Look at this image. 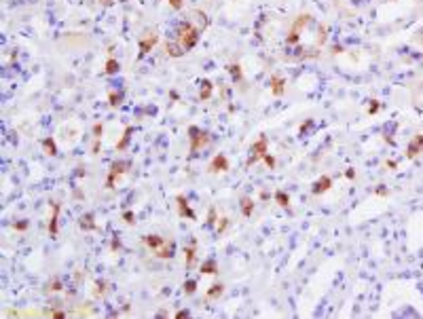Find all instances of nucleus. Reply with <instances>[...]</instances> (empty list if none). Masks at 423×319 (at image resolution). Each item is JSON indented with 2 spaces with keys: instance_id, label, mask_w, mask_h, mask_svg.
Instances as JSON below:
<instances>
[{
  "instance_id": "nucleus-9",
  "label": "nucleus",
  "mask_w": 423,
  "mask_h": 319,
  "mask_svg": "<svg viewBox=\"0 0 423 319\" xmlns=\"http://www.w3.org/2000/svg\"><path fill=\"white\" fill-rule=\"evenodd\" d=\"M176 205H178V214H180V218H189V220H195V218H197L195 211H193V207L189 205V201H186V197H182V195L176 197Z\"/></svg>"
},
{
  "instance_id": "nucleus-23",
  "label": "nucleus",
  "mask_w": 423,
  "mask_h": 319,
  "mask_svg": "<svg viewBox=\"0 0 423 319\" xmlns=\"http://www.w3.org/2000/svg\"><path fill=\"white\" fill-rule=\"evenodd\" d=\"M275 203H277L279 207L288 209V207H290V197H288L284 191H277V193H275Z\"/></svg>"
},
{
  "instance_id": "nucleus-11",
  "label": "nucleus",
  "mask_w": 423,
  "mask_h": 319,
  "mask_svg": "<svg viewBox=\"0 0 423 319\" xmlns=\"http://www.w3.org/2000/svg\"><path fill=\"white\" fill-rule=\"evenodd\" d=\"M330 188H332V178H330V175H322L320 180L313 182L311 193H313V195H324V193L330 191Z\"/></svg>"
},
{
  "instance_id": "nucleus-22",
  "label": "nucleus",
  "mask_w": 423,
  "mask_h": 319,
  "mask_svg": "<svg viewBox=\"0 0 423 319\" xmlns=\"http://www.w3.org/2000/svg\"><path fill=\"white\" fill-rule=\"evenodd\" d=\"M43 148H45V152L49 157H55L57 155V146H55V140L53 138H47L45 142H43Z\"/></svg>"
},
{
  "instance_id": "nucleus-16",
  "label": "nucleus",
  "mask_w": 423,
  "mask_h": 319,
  "mask_svg": "<svg viewBox=\"0 0 423 319\" xmlns=\"http://www.w3.org/2000/svg\"><path fill=\"white\" fill-rule=\"evenodd\" d=\"M78 226L83 229V231H96V229H98V224H96V216H93V214H85V216H80Z\"/></svg>"
},
{
  "instance_id": "nucleus-21",
  "label": "nucleus",
  "mask_w": 423,
  "mask_h": 319,
  "mask_svg": "<svg viewBox=\"0 0 423 319\" xmlns=\"http://www.w3.org/2000/svg\"><path fill=\"white\" fill-rule=\"evenodd\" d=\"M222 290H225V286H222V283H214V286H211V288L207 290L205 298H207V300H214V298H218L220 294H222Z\"/></svg>"
},
{
  "instance_id": "nucleus-30",
  "label": "nucleus",
  "mask_w": 423,
  "mask_h": 319,
  "mask_svg": "<svg viewBox=\"0 0 423 319\" xmlns=\"http://www.w3.org/2000/svg\"><path fill=\"white\" fill-rule=\"evenodd\" d=\"M106 294V283L104 281H98L96 283V296H104Z\"/></svg>"
},
{
  "instance_id": "nucleus-37",
  "label": "nucleus",
  "mask_w": 423,
  "mask_h": 319,
  "mask_svg": "<svg viewBox=\"0 0 423 319\" xmlns=\"http://www.w3.org/2000/svg\"><path fill=\"white\" fill-rule=\"evenodd\" d=\"M15 229H19V231H26V229H28V222H19V224H15Z\"/></svg>"
},
{
  "instance_id": "nucleus-13",
  "label": "nucleus",
  "mask_w": 423,
  "mask_h": 319,
  "mask_svg": "<svg viewBox=\"0 0 423 319\" xmlns=\"http://www.w3.org/2000/svg\"><path fill=\"white\" fill-rule=\"evenodd\" d=\"M163 51H165V55H170V57H182L184 55L182 47L176 40H167L165 44H163Z\"/></svg>"
},
{
  "instance_id": "nucleus-3",
  "label": "nucleus",
  "mask_w": 423,
  "mask_h": 319,
  "mask_svg": "<svg viewBox=\"0 0 423 319\" xmlns=\"http://www.w3.org/2000/svg\"><path fill=\"white\" fill-rule=\"evenodd\" d=\"M311 23H313V15H309V13H301L294 21H292V26H290V30H288L286 44H288V47H299V42H301V38H303L305 30H307Z\"/></svg>"
},
{
  "instance_id": "nucleus-31",
  "label": "nucleus",
  "mask_w": 423,
  "mask_h": 319,
  "mask_svg": "<svg viewBox=\"0 0 423 319\" xmlns=\"http://www.w3.org/2000/svg\"><path fill=\"white\" fill-rule=\"evenodd\" d=\"M216 222H218V216H216V209L211 207V209H209V214H207V224H209V226H211V224H216Z\"/></svg>"
},
{
  "instance_id": "nucleus-10",
  "label": "nucleus",
  "mask_w": 423,
  "mask_h": 319,
  "mask_svg": "<svg viewBox=\"0 0 423 319\" xmlns=\"http://www.w3.org/2000/svg\"><path fill=\"white\" fill-rule=\"evenodd\" d=\"M209 173H220V171H229V159L225 155H216L211 159V163L207 165Z\"/></svg>"
},
{
  "instance_id": "nucleus-7",
  "label": "nucleus",
  "mask_w": 423,
  "mask_h": 319,
  "mask_svg": "<svg viewBox=\"0 0 423 319\" xmlns=\"http://www.w3.org/2000/svg\"><path fill=\"white\" fill-rule=\"evenodd\" d=\"M129 167H132V163L129 161H114L110 165V171H108V180H106V188H114L116 184V178H121V175H125L129 171Z\"/></svg>"
},
{
  "instance_id": "nucleus-6",
  "label": "nucleus",
  "mask_w": 423,
  "mask_h": 319,
  "mask_svg": "<svg viewBox=\"0 0 423 319\" xmlns=\"http://www.w3.org/2000/svg\"><path fill=\"white\" fill-rule=\"evenodd\" d=\"M159 42V34L155 32V30H146L142 36H140V40H138V47H140V53H138V57L142 60V57H146L150 51H152V47H155Z\"/></svg>"
},
{
  "instance_id": "nucleus-15",
  "label": "nucleus",
  "mask_w": 423,
  "mask_h": 319,
  "mask_svg": "<svg viewBox=\"0 0 423 319\" xmlns=\"http://www.w3.org/2000/svg\"><path fill=\"white\" fill-rule=\"evenodd\" d=\"M184 258H186V268H193L197 258V241H191V245L184 250Z\"/></svg>"
},
{
  "instance_id": "nucleus-14",
  "label": "nucleus",
  "mask_w": 423,
  "mask_h": 319,
  "mask_svg": "<svg viewBox=\"0 0 423 319\" xmlns=\"http://www.w3.org/2000/svg\"><path fill=\"white\" fill-rule=\"evenodd\" d=\"M284 89H286V80L281 78V76H277V74H273L271 76V93L279 98L281 93H284Z\"/></svg>"
},
{
  "instance_id": "nucleus-24",
  "label": "nucleus",
  "mask_w": 423,
  "mask_h": 319,
  "mask_svg": "<svg viewBox=\"0 0 423 319\" xmlns=\"http://www.w3.org/2000/svg\"><path fill=\"white\" fill-rule=\"evenodd\" d=\"M229 224H231V220L227 218V216H222V218H218V222H216V235L220 237L222 233H225L227 229H229Z\"/></svg>"
},
{
  "instance_id": "nucleus-5",
  "label": "nucleus",
  "mask_w": 423,
  "mask_h": 319,
  "mask_svg": "<svg viewBox=\"0 0 423 319\" xmlns=\"http://www.w3.org/2000/svg\"><path fill=\"white\" fill-rule=\"evenodd\" d=\"M269 140L265 138V135H261L258 138L254 144H252V150H250V159H248V163H245V167H252V165H256L258 161H263L267 155H269Z\"/></svg>"
},
{
  "instance_id": "nucleus-17",
  "label": "nucleus",
  "mask_w": 423,
  "mask_h": 319,
  "mask_svg": "<svg viewBox=\"0 0 423 319\" xmlns=\"http://www.w3.org/2000/svg\"><path fill=\"white\" fill-rule=\"evenodd\" d=\"M241 214L250 218L254 214V199L252 197H241Z\"/></svg>"
},
{
  "instance_id": "nucleus-12",
  "label": "nucleus",
  "mask_w": 423,
  "mask_h": 319,
  "mask_svg": "<svg viewBox=\"0 0 423 319\" xmlns=\"http://www.w3.org/2000/svg\"><path fill=\"white\" fill-rule=\"evenodd\" d=\"M423 152V135H415L413 140H410V144L406 146V157L408 159H415L417 155H421Z\"/></svg>"
},
{
  "instance_id": "nucleus-34",
  "label": "nucleus",
  "mask_w": 423,
  "mask_h": 319,
  "mask_svg": "<svg viewBox=\"0 0 423 319\" xmlns=\"http://www.w3.org/2000/svg\"><path fill=\"white\" fill-rule=\"evenodd\" d=\"M123 220H125L127 224H134V214H132V211H125V214H123Z\"/></svg>"
},
{
  "instance_id": "nucleus-4",
  "label": "nucleus",
  "mask_w": 423,
  "mask_h": 319,
  "mask_svg": "<svg viewBox=\"0 0 423 319\" xmlns=\"http://www.w3.org/2000/svg\"><path fill=\"white\" fill-rule=\"evenodd\" d=\"M189 142H191V157H197L199 152H201L209 144V142H211V138H209L207 131H203V129L191 127L189 129Z\"/></svg>"
},
{
  "instance_id": "nucleus-27",
  "label": "nucleus",
  "mask_w": 423,
  "mask_h": 319,
  "mask_svg": "<svg viewBox=\"0 0 423 319\" xmlns=\"http://www.w3.org/2000/svg\"><path fill=\"white\" fill-rule=\"evenodd\" d=\"M229 72H231V76H233L235 82L241 80V66H239V64H231V66H229Z\"/></svg>"
},
{
  "instance_id": "nucleus-26",
  "label": "nucleus",
  "mask_w": 423,
  "mask_h": 319,
  "mask_svg": "<svg viewBox=\"0 0 423 319\" xmlns=\"http://www.w3.org/2000/svg\"><path fill=\"white\" fill-rule=\"evenodd\" d=\"M119 72V62L114 60V57H110L108 62H106V74H116Z\"/></svg>"
},
{
  "instance_id": "nucleus-36",
  "label": "nucleus",
  "mask_w": 423,
  "mask_h": 319,
  "mask_svg": "<svg viewBox=\"0 0 423 319\" xmlns=\"http://www.w3.org/2000/svg\"><path fill=\"white\" fill-rule=\"evenodd\" d=\"M368 112L370 114H374V112H379V102H372V106L368 108Z\"/></svg>"
},
{
  "instance_id": "nucleus-33",
  "label": "nucleus",
  "mask_w": 423,
  "mask_h": 319,
  "mask_svg": "<svg viewBox=\"0 0 423 319\" xmlns=\"http://www.w3.org/2000/svg\"><path fill=\"white\" fill-rule=\"evenodd\" d=\"M263 161H265V163H267V165H269V167H271V169L275 167V157H271V155H267V157H265Z\"/></svg>"
},
{
  "instance_id": "nucleus-32",
  "label": "nucleus",
  "mask_w": 423,
  "mask_h": 319,
  "mask_svg": "<svg viewBox=\"0 0 423 319\" xmlns=\"http://www.w3.org/2000/svg\"><path fill=\"white\" fill-rule=\"evenodd\" d=\"M102 131H104V125H102V123H98L96 127H93V135H96V138H100ZM100 140H102V138H100Z\"/></svg>"
},
{
  "instance_id": "nucleus-19",
  "label": "nucleus",
  "mask_w": 423,
  "mask_h": 319,
  "mask_svg": "<svg viewBox=\"0 0 423 319\" xmlns=\"http://www.w3.org/2000/svg\"><path fill=\"white\" fill-rule=\"evenodd\" d=\"M132 135H134V127H125V133H123V138H121V142L116 144V150H125L127 146H129V142H132Z\"/></svg>"
},
{
  "instance_id": "nucleus-2",
  "label": "nucleus",
  "mask_w": 423,
  "mask_h": 319,
  "mask_svg": "<svg viewBox=\"0 0 423 319\" xmlns=\"http://www.w3.org/2000/svg\"><path fill=\"white\" fill-rule=\"evenodd\" d=\"M144 243H146L148 250L155 254L157 258H161V260L172 258L174 256V250H176V245H174L172 239H163V237H159V235H146Z\"/></svg>"
},
{
  "instance_id": "nucleus-35",
  "label": "nucleus",
  "mask_w": 423,
  "mask_h": 319,
  "mask_svg": "<svg viewBox=\"0 0 423 319\" xmlns=\"http://www.w3.org/2000/svg\"><path fill=\"white\" fill-rule=\"evenodd\" d=\"M182 3H184V0H170V5H172L176 11H178V9H182Z\"/></svg>"
},
{
  "instance_id": "nucleus-38",
  "label": "nucleus",
  "mask_w": 423,
  "mask_h": 319,
  "mask_svg": "<svg viewBox=\"0 0 423 319\" xmlns=\"http://www.w3.org/2000/svg\"><path fill=\"white\" fill-rule=\"evenodd\" d=\"M100 5H104V7H112L114 0H100Z\"/></svg>"
},
{
  "instance_id": "nucleus-29",
  "label": "nucleus",
  "mask_w": 423,
  "mask_h": 319,
  "mask_svg": "<svg viewBox=\"0 0 423 319\" xmlns=\"http://www.w3.org/2000/svg\"><path fill=\"white\" fill-rule=\"evenodd\" d=\"M195 290H197V281L191 279V281L184 283V292H186V294H195Z\"/></svg>"
},
{
  "instance_id": "nucleus-39",
  "label": "nucleus",
  "mask_w": 423,
  "mask_h": 319,
  "mask_svg": "<svg viewBox=\"0 0 423 319\" xmlns=\"http://www.w3.org/2000/svg\"><path fill=\"white\" fill-rule=\"evenodd\" d=\"M186 315H189V311H178V313H176V317H186Z\"/></svg>"
},
{
  "instance_id": "nucleus-28",
  "label": "nucleus",
  "mask_w": 423,
  "mask_h": 319,
  "mask_svg": "<svg viewBox=\"0 0 423 319\" xmlns=\"http://www.w3.org/2000/svg\"><path fill=\"white\" fill-rule=\"evenodd\" d=\"M62 290H64L62 281L57 279V277H53V279H51V283H49V292H62Z\"/></svg>"
},
{
  "instance_id": "nucleus-18",
  "label": "nucleus",
  "mask_w": 423,
  "mask_h": 319,
  "mask_svg": "<svg viewBox=\"0 0 423 319\" xmlns=\"http://www.w3.org/2000/svg\"><path fill=\"white\" fill-rule=\"evenodd\" d=\"M201 273H205V275H218V262H216L214 258L205 260V262L201 264Z\"/></svg>"
},
{
  "instance_id": "nucleus-1",
  "label": "nucleus",
  "mask_w": 423,
  "mask_h": 319,
  "mask_svg": "<svg viewBox=\"0 0 423 319\" xmlns=\"http://www.w3.org/2000/svg\"><path fill=\"white\" fill-rule=\"evenodd\" d=\"M199 34H201V30H199L193 21H182V23H178V28H176V38L174 40L182 47L184 53H189L191 49L197 47Z\"/></svg>"
},
{
  "instance_id": "nucleus-20",
  "label": "nucleus",
  "mask_w": 423,
  "mask_h": 319,
  "mask_svg": "<svg viewBox=\"0 0 423 319\" xmlns=\"http://www.w3.org/2000/svg\"><path fill=\"white\" fill-rule=\"evenodd\" d=\"M211 91H214V85H211V80H203L201 82V93H199V98L201 100H209L211 98Z\"/></svg>"
},
{
  "instance_id": "nucleus-25",
  "label": "nucleus",
  "mask_w": 423,
  "mask_h": 319,
  "mask_svg": "<svg viewBox=\"0 0 423 319\" xmlns=\"http://www.w3.org/2000/svg\"><path fill=\"white\" fill-rule=\"evenodd\" d=\"M108 102H110V106H121V102H123V93L121 91H110L108 93Z\"/></svg>"
},
{
  "instance_id": "nucleus-8",
  "label": "nucleus",
  "mask_w": 423,
  "mask_h": 319,
  "mask_svg": "<svg viewBox=\"0 0 423 319\" xmlns=\"http://www.w3.org/2000/svg\"><path fill=\"white\" fill-rule=\"evenodd\" d=\"M60 211H62V203L60 201H53L51 216H49V235L51 237H57V233H60Z\"/></svg>"
}]
</instances>
